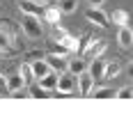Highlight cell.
I'll use <instances>...</instances> for the list:
<instances>
[{"instance_id":"1","label":"cell","mask_w":133,"mask_h":133,"mask_svg":"<svg viewBox=\"0 0 133 133\" xmlns=\"http://www.w3.org/2000/svg\"><path fill=\"white\" fill-rule=\"evenodd\" d=\"M23 32H25V37H30V39H41V37H44L41 21L37 18V16L25 14V18H23Z\"/></svg>"},{"instance_id":"2","label":"cell","mask_w":133,"mask_h":133,"mask_svg":"<svg viewBox=\"0 0 133 133\" xmlns=\"http://www.w3.org/2000/svg\"><path fill=\"white\" fill-rule=\"evenodd\" d=\"M55 90L60 94H74V90H76V76L69 74V71H62L57 76V87Z\"/></svg>"},{"instance_id":"3","label":"cell","mask_w":133,"mask_h":133,"mask_svg":"<svg viewBox=\"0 0 133 133\" xmlns=\"http://www.w3.org/2000/svg\"><path fill=\"white\" fill-rule=\"evenodd\" d=\"M76 87H78V92L83 94V96H90L94 90V78L90 76V71H83V74H78L76 76Z\"/></svg>"},{"instance_id":"4","label":"cell","mask_w":133,"mask_h":133,"mask_svg":"<svg viewBox=\"0 0 133 133\" xmlns=\"http://www.w3.org/2000/svg\"><path fill=\"white\" fill-rule=\"evenodd\" d=\"M87 21L94 23V25H99V28H106L108 23H110V16L103 14L99 7H90V9H87Z\"/></svg>"},{"instance_id":"5","label":"cell","mask_w":133,"mask_h":133,"mask_svg":"<svg viewBox=\"0 0 133 133\" xmlns=\"http://www.w3.org/2000/svg\"><path fill=\"white\" fill-rule=\"evenodd\" d=\"M16 2H18V9L23 14H30V16H41V12H44V7L35 0H16Z\"/></svg>"},{"instance_id":"6","label":"cell","mask_w":133,"mask_h":133,"mask_svg":"<svg viewBox=\"0 0 133 133\" xmlns=\"http://www.w3.org/2000/svg\"><path fill=\"white\" fill-rule=\"evenodd\" d=\"M0 53L2 55H12L14 53V39L9 30H2L0 28Z\"/></svg>"},{"instance_id":"7","label":"cell","mask_w":133,"mask_h":133,"mask_svg":"<svg viewBox=\"0 0 133 133\" xmlns=\"http://www.w3.org/2000/svg\"><path fill=\"white\" fill-rule=\"evenodd\" d=\"M103 66H106V60L99 55V57L90 60V64H87V71H90V76L96 80V78H101V76H103Z\"/></svg>"},{"instance_id":"8","label":"cell","mask_w":133,"mask_h":133,"mask_svg":"<svg viewBox=\"0 0 133 133\" xmlns=\"http://www.w3.org/2000/svg\"><path fill=\"white\" fill-rule=\"evenodd\" d=\"M87 64H90V60H85V57H76V60L66 62V71L74 74V76H78V74H83V71H87Z\"/></svg>"},{"instance_id":"9","label":"cell","mask_w":133,"mask_h":133,"mask_svg":"<svg viewBox=\"0 0 133 133\" xmlns=\"http://www.w3.org/2000/svg\"><path fill=\"white\" fill-rule=\"evenodd\" d=\"M57 76H60V74L51 69V71H48L46 76H41V78H37V80H39V85L44 87V90H48V92H53L55 87H57Z\"/></svg>"},{"instance_id":"10","label":"cell","mask_w":133,"mask_h":133,"mask_svg":"<svg viewBox=\"0 0 133 133\" xmlns=\"http://www.w3.org/2000/svg\"><path fill=\"white\" fill-rule=\"evenodd\" d=\"M106 48H108V44H106L103 39H92V44L85 48V53L90 55V60H94V57H99V55L103 53Z\"/></svg>"},{"instance_id":"11","label":"cell","mask_w":133,"mask_h":133,"mask_svg":"<svg viewBox=\"0 0 133 133\" xmlns=\"http://www.w3.org/2000/svg\"><path fill=\"white\" fill-rule=\"evenodd\" d=\"M53 41H60L69 53H76V48H78V37H76V35H69V32H64L62 37H57V39H53Z\"/></svg>"},{"instance_id":"12","label":"cell","mask_w":133,"mask_h":133,"mask_svg":"<svg viewBox=\"0 0 133 133\" xmlns=\"http://www.w3.org/2000/svg\"><path fill=\"white\" fill-rule=\"evenodd\" d=\"M117 41H119L122 48H131V44H133V32H131V28H129V25H122V28H119V32H117Z\"/></svg>"},{"instance_id":"13","label":"cell","mask_w":133,"mask_h":133,"mask_svg":"<svg viewBox=\"0 0 133 133\" xmlns=\"http://www.w3.org/2000/svg\"><path fill=\"white\" fill-rule=\"evenodd\" d=\"M46 62H48V66H51L53 71L62 74V71H66V62H69V60H66V57H62V55H53V53H51V57H48Z\"/></svg>"},{"instance_id":"14","label":"cell","mask_w":133,"mask_h":133,"mask_svg":"<svg viewBox=\"0 0 133 133\" xmlns=\"http://www.w3.org/2000/svg\"><path fill=\"white\" fill-rule=\"evenodd\" d=\"M30 66H32V76L35 78H41V76H46L51 71V66H48L46 60H35V62H30Z\"/></svg>"},{"instance_id":"15","label":"cell","mask_w":133,"mask_h":133,"mask_svg":"<svg viewBox=\"0 0 133 133\" xmlns=\"http://www.w3.org/2000/svg\"><path fill=\"white\" fill-rule=\"evenodd\" d=\"M41 16H44V21H46V23L57 25V23H60V16H62V12H60L57 7H46V9L41 12Z\"/></svg>"},{"instance_id":"16","label":"cell","mask_w":133,"mask_h":133,"mask_svg":"<svg viewBox=\"0 0 133 133\" xmlns=\"http://www.w3.org/2000/svg\"><path fill=\"white\" fill-rule=\"evenodd\" d=\"M119 71H122V64H119V62H106V66H103V76H101V78L112 80V78L119 76Z\"/></svg>"},{"instance_id":"17","label":"cell","mask_w":133,"mask_h":133,"mask_svg":"<svg viewBox=\"0 0 133 133\" xmlns=\"http://www.w3.org/2000/svg\"><path fill=\"white\" fill-rule=\"evenodd\" d=\"M23 85H25V80L21 78L18 71H14L12 76H7V90H9V92H14V90H23Z\"/></svg>"},{"instance_id":"18","label":"cell","mask_w":133,"mask_h":133,"mask_svg":"<svg viewBox=\"0 0 133 133\" xmlns=\"http://www.w3.org/2000/svg\"><path fill=\"white\" fill-rule=\"evenodd\" d=\"M110 21L112 23H117V25H129V12H124V9H115V12L110 14Z\"/></svg>"},{"instance_id":"19","label":"cell","mask_w":133,"mask_h":133,"mask_svg":"<svg viewBox=\"0 0 133 133\" xmlns=\"http://www.w3.org/2000/svg\"><path fill=\"white\" fill-rule=\"evenodd\" d=\"M62 14H71L78 9V0H60V7H57Z\"/></svg>"},{"instance_id":"20","label":"cell","mask_w":133,"mask_h":133,"mask_svg":"<svg viewBox=\"0 0 133 133\" xmlns=\"http://www.w3.org/2000/svg\"><path fill=\"white\" fill-rule=\"evenodd\" d=\"M18 74H21V78L25 80V83H32V66H30V62H23L21 64V69H18Z\"/></svg>"},{"instance_id":"21","label":"cell","mask_w":133,"mask_h":133,"mask_svg":"<svg viewBox=\"0 0 133 133\" xmlns=\"http://www.w3.org/2000/svg\"><path fill=\"white\" fill-rule=\"evenodd\" d=\"M53 92H48V90H44L41 85H37V87H32L30 90V96H35V99H48Z\"/></svg>"},{"instance_id":"22","label":"cell","mask_w":133,"mask_h":133,"mask_svg":"<svg viewBox=\"0 0 133 133\" xmlns=\"http://www.w3.org/2000/svg\"><path fill=\"white\" fill-rule=\"evenodd\" d=\"M51 53H53V55H62V57H66V55H69V51H66V48L60 44V41H51Z\"/></svg>"},{"instance_id":"23","label":"cell","mask_w":133,"mask_h":133,"mask_svg":"<svg viewBox=\"0 0 133 133\" xmlns=\"http://www.w3.org/2000/svg\"><path fill=\"white\" fill-rule=\"evenodd\" d=\"M115 96H117V99H126V101H129V99L133 96V90H131V87H122V90L115 94Z\"/></svg>"},{"instance_id":"24","label":"cell","mask_w":133,"mask_h":133,"mask_svg":"<svg viewBox=\"0 0 133 133\" xmlns=\"http://www.w3.org/2000/svg\"><path fill=\"white\" fill-rule=\"evenodd\" d=\"M92 96H96V99H108V96H112V94H110V90H108V87H101V90L92 92Z\"/></svg>"},{"instance_id":"25","label":"cell","mask_w":133,"mask_h":133,"mask_svg":"<svg viewBox=\"0 0 133 133\" xmlns=\"http://www.w3.org/2000/svg\"><path fill=\"white\" fill-rule=\"evenodd\" d=\"M2 94H9V90H7V76L0 74V96Z\"/></svg>"},{"instance_id":"26","label":"cell","mask_w":133,"mask_h":133,"mask_svg":"<svg viewBox=\"0 0 133 133\" xmlns=\"http://www.w3.org/2000/svg\"><path fill=\"white\" fill-rule=\"evenodd\" d=\"M87 2H90V7H101L106 0H87Z\"/></svg>"}]
</instances>
